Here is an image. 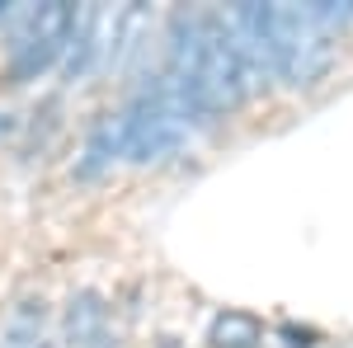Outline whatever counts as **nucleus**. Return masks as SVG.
<instances>
[{
	"mask_svg": "<svg viewBox=\"0 0 353 348\" xmlns=\"http://www.w3.org/2000/svg\"><path fill=\"white\" fill-rule=\"evenodd\" d=\"M66 348H113V329H109V301L99 292H76L66 301Z\"/></svg>",
	"mask_w": 353,
	"mask_h": 348,
	"instance_id": "5",
	"label": "nucleus"
},
{
	"mask_svg": "<svg viewBox=\"0 0 353 348\" xmlns=\"http://www.w3.org/2000/svg\"><path fill=\"white\" fill-rule=\"evenodd\" d=\"M123 24H128V10H109V5L76 10L71 48H66V81H85L90 71L109 66L123 43Z\"/></svg>",
	"mask_w": 353,
	"mask_h": 348,
	"instance_id": "4",
	"label": "nucleus"
},
{
	"mask_svg": "<svg viewBox=\"0 0 353 348\" xmlns=\"http://www.w3.org/2000/svg\"><path fill=\"white\" fill-rule=\"evenodd\" d=\"M0 19H5V5H0Z\"/></svg>",
	"mask_w": 353,
	"mask_h": 348,
	"instance_id": "9",
	"label": "nucleus"
},
{
	"mask_svg": "<svg viewBox=\"0 0 353 348\" xmlns=\"http://www.w3.org/2000/svg\"><path fill=\"white\" fill-rule=\"evenodd\" d=\"M38 329H43V301H24L14 311L10 329H5V344L10 348H38Z\"/></svg>",
	"mask_w": 353,
	"mask_h": 348,
	"instance_id": "8",
	"label": "nucleus"
},
{
	"mask_svg": "<svg viewBox=\"0 0 353 348\" xmlns=\"http://www.w3.org/2000/svg\"><path fill=\"white\" fill-rule=\"evenodd\" d=\"M212 348H254L259 344V325L250 320V316H236V311H226L212 320Z\"/></svg>",
	"mask_w": 353,
	"mask_h": 348,
	"instance_id": "7",
	"label": "nucleus"
},
{
	"mask_svg": "<svg viewBox=\"0 0 353 348\" xmlns=\"http://www.w3.org/2000/svg\"><path fill=\"white\" fill-rule=\"evenodd\" d=\"M245 61L241 52L231 48L226 38V24L212 19L208 28V43H203V57H198V71H193V99L203 113H226L245 99Z\"/></svg>",
	"mask_w": 353,
	"mask_h": 348,
	"instance_id": "3",
	"label": "nucleus"
},
{
	"mask_svg": "<svg viewBox=\"0 0 353 348\" xmlns=\"http://www.w3.org/2000/svg\"><path fill=\"white\" fill-rule=\"evenodd\" d=\"M203 108L184 85L165 81H146L137 90V99L123 108V127H128V146H123V161L132 165H151L174 156L179 146H189L193 127H198Z\"/></svg>",
	"mask_w": 353,
	"mask_h": 348,
	"instance_id": "1",
	"label": "nucleus"
},
{
	"mask_svg": "<svg viewBox=\"0 0 353 348\" xmlns=\"http://www.w3.org/2000/svg\"><path fill=\"white\" fill-rule=\"evenodd\" d=\"M71 28H76V5L48 0V5H28L14 19L10 33V52H5V76L10 85H28L48 76L71 48Z\"/></svg>",
	"mask_w": 353,
	"mask_h": 348,
	"instance_id": "2",
	"label": "nucleus"
},
{
	"mask_svg": "<svg viewBox=\"0 0 353 348\" xmlns=\"http://www.w3.org/2000/svg\"><path fill=\"white\" fill-rule=\"evenodd\" d=\"M123 146H128V127H123V113H104L90 136L81 146V161H76V179H94L104 174L113 161H123Z\"/></svg>",
	"mask_w": 353,
	"mask_h": 348,
	"instance_id": "6",
	"label": "nucleus"
}]
</instances>
